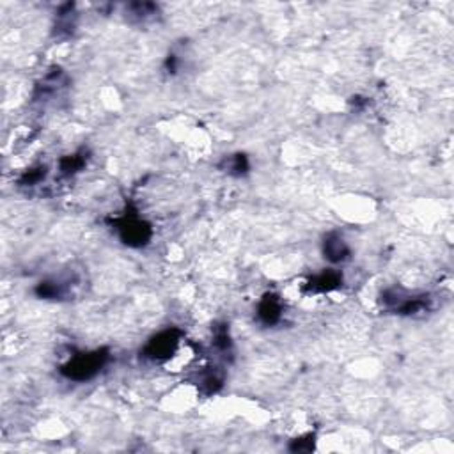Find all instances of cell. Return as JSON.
Here are the masks:
<instances>
[{
	"label": "cell",
	"instance_id": "1",
	"mask_svg": "<svg viewBox=\"0 0 454 454\" xmlns=\"http://www.w3.org/2000/svg\"><path fill=\"white\" fill-rule=\"evenodd\" d=\"M108 360V350L102 348L91 353L75 355L68 364L62 366L61 372L66 378L75 381H86L96 377Z\"/></svg>",
	"mask_w": 454,
	"mask_h": 454
},
{
	"label": "cell",
	"instance_id": "5",
	"mask_svg": "<svg viewBox=\"0 0 454 454\" xmlns=\"http://www.w3.org/2000/svg\"><path fill=\"white\" fill-rule=\"evenodd\" d=\"M258 316L265 325L278 323V319L283 316V303H281L278 296L274 293L263 296L258 307Z\"/></svg>",
	"mask_w": 454,
	"mask_h": 454
},
{
	"label": "cell",
	"instance_id": "3",
	"mask_svg": "<svg viewBox=\"0 0 454 454\" xmlns=\"http://www.w3.org/2000/svg\"><path fill=\"white\" fill-rule=\"evenodd\" d=\"M180 337L181 332L178 328H169V330L160 332L158 336H155L149 341L148 346L144 348L142 355L149 360L169 359V357H172V353L176 352Z\"/></svg>",
	"mask_w": 454,
	"mask_h": 454
},
{
	"label": "cell",
	"instance_id": "8",
	"mask_svg": "<svg viewBox=\"0 0 454 454\" xmlns=\"http://www.w3.org/2000/svg\"><path fill=\"white\" fill-rule=\"evenodd\" d=\"M86 165V158L82 155H73V156H64L61 160V171L62 174H75Z\"/></svg>",
	"mask_w": 454,
	"mask_h": 454
},
{
	"label": "cell",
	"instance_id": "11",
	"mask_svg": "<svg viewBox=\"0 0 454 454\" xmlns=\"http://www.w3.org/2000/svg\"><path fill=\"white\" fill-rule=\"evenodd\" d=\"M46 174V169L45 167H39V169H32V171L25 172L23 178L20 180L21 185H36L39 183V181L45 178Z\"/></svg>",
	"mask_w": 454,
	"mask_h": 454
},
{
	"label": "cell",
	"instance_id": "7",
	"mask_svg": "<svg viewBox=\"0 0 454 454\" xmlns=\"http://www.w3.org/2000/svg\"><path fill=\"white\" fill-rule=\"evenodd\" d=\"M224 169L229 172V174H234V176H242V174H245V172L249 171V160H247V156L242 155V153H236V155L229 156V158L225 160Z\"/></svg>",
	"mask_w": 454,
	"mask_h": 454
},
{
	"label": "cell",
	"instance_id": "10",
	"mask_svg": "<svg viewBox=\"0 0 454 454\" xmlns=\"http://www.w3.org/2000/svg\"><path fill=\"white\" fill-rule=\"evenodd\" d=\"M290 449L293 453H311L314 449V435H305L302 438H296V440H293Z\"/></svg>",
	"mask_w": 454,
	"mask_h": 454
},
{
	"label": "cell",
	"instance_id": "9",
	"mask_svg": "<svg viewBox=\"0 0 454 454\" xmlns=\"http://www.w3.org/2000/svg\"><path fill=\"white\" fill-rule=\"evenodd\" d=\"M215 346H217L220 352H229L231 350V339H229V332H227V327L222 325V327L215 328Z\"/></svg>",
	"mask_w": 454,
	"mask_h": 454
},
{
	"label": "cell",
	"instance_id": "6",
	"mask_svg": "<svg viewBox=\"0 0 454 454\" xmlns=\"http://www.w3.org/2000/svg\"><path fill=\"white\" fill-rule=\"evenodd\" d=\"M341 284H343V275L330 270L312 277L311 281L307 283L305 290L309 291V293H328V291L332 290H337Z\"/></svg>",
	"mask_w": 454,
	"mask_h": 454
},
{
	"label": "cell",
	"instance_id": "2",
	"mask_svg": "<svg viewBox=\"0 0 454 454\" xmlns=\"http://www.w3.org/2000/svg\"><path fill=\"white\" fill-rule=\"evenodd\" d=\"M115 225H117L119 236L126 245L142 247L151 240V225L140 220L135 215H124L121 220L115 222Z\"/></svg>",
	"mask_w": 454,
	"mask_h": 454
},
{
	"label": "cell",
	"instance_id": "4",
	"mask_svg": "<svg viewBox=\"0 0 454 454\" xmlns=\"http://www.w3.org/2000/svg\"><path fill=\"white\" fill-rule=\"evenodd\" d=\"M325 258L330 263H343L350 258V247L337 233H330L323 242Z\"/></svg>",
	"mask_w": 454,
	"mask_h": 454
}]
</instances>
